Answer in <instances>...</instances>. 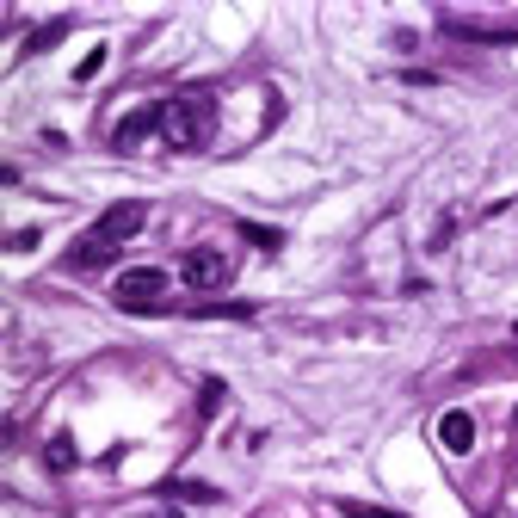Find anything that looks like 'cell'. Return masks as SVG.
<instances>
[{
	"instance_id": "obj_9",
	"label": "cell",
	"mask_w": 518,
	"mask_h": 518,
	"mask_svg": "<svg viewBox=\"0 0 518 518\" xmlns=\"http://www.w3.org/2000/svg\"><path fill=\"white\" fill-rule=\"evenodd\" d=\"M50 469H74V438H68V432L50 438Z\"/></svg>"
},
{
	"instance_id": "obj_11",
	"label": "cell",
	"mask_w": 518,
	"mask_h": 518,
	"mask_svg": "<svg viewBox=\"0 0 518 518\" xmlns=\"http://www.w3.org/2000/svg\"><path fill=\"white\" fill-rule=\"evenodd\" d=\"M173 494H179V500H216L204 481H173Z\"/></svg>"
},
{
	"instance_id": "obj_13",
	"label": "cell",
	"mask_w": 518,
	"mask_h": 518,
	"mask_svg": "<svg viewBox=\"0 0 518 518\" xmlns=\"http://www.w3.org/2000/svg\"><path fill=\"white\" fill-rule=\"evenodd\" d=\"M512 426H518V414H512Z\"/></svg>"
},
{
	"instance_id": "obj_7",
	"label": "cell",
	"mask_w": 518,
	"mask_h": 518,
	"mask_svg": "<svg viewBox=\"0 0 518 518\" xmlns=\"http://www.w3.org/2000/svg\"><path fill=\"white\" fill-rule=\"evenodd\" d=\"M111 259H118V247H111V241H105L99 229H87L81 241H74V253H68V266H81V272H87V266H111Z\"/></svg>"
},
{
	"instance_id": "obj_10",
	"label": "cell",
	"mask_w": 518,
	"mask_h": 518,
	"mask_svg": "<svg viewBox=\"0 0 518 518\" xmlns=\"http://www.w3.org/2000/svg\"><path fill=\"white\" fill-rule=\"evenodd\" d=\"M62 31H68V19H56V25H44V31H31L25 50H50V44H62Z\"/></svg>"
},
{
	"instance_id": "obj_5",
	"label": "cell",
	"mask_w": 518,
	"mask_h": 518,
	"mask_svg": "<svg viewBox=\"0 0 518 518\" xmlns=\"http://www.w3.org/2000/svg\"><path fill=\"white\" fill-rule=\"evenodd\" d=\"M142 222H148V204H136V198H130V204H111V210L99 216V235H105L111 247H124V241L142 229Z\"/></svg>"
},
{
	"instance_id": "obj_12",
	"label": "cell",
	"mask_w": 518,
	"mask_h": 518,
	"mask_svg": "<svg viewBox=\"0 0 518 518\" xmlns=\"http://www.w3.org/2000/svg\"><path fill=\"white\" fill-rule=\"evenodd\" d=\"M99 68H105V50H93V56H87L81 68H74V81H93V74H99Z\"/></svg>"
},
{
	"instance_id": "obj_3",
	"label": "cell",
	"mask_w": 518,
	"mask_h": 518,
	"mask_svg": "<svg viewBox=\"0 0 518 518\" xmlns=\"http://www.w3.org/2000/svg\"><path fill=\"white\" fill-rule=\"evenodd\" d=\"M179 272H185V284H192L198 296H210V290H222V284L235 278V259H229V253H216V247H192Z\"/></svg>"
},
{
	"instance_id": "obj_14",
	"label": "cell",
	"mask_w": 518,
	"mask_h": 518,
	"mask_svg": "<svg viewBox=\"0 0 518 518\" xmlns=\"http://www.w3.org/2000/svg\"><path fill=\"white\" fill-rule=\"evenodd\" d=\"M512 333H518V327H512Z\"/></svg>"
},
{
	"instance_id": "obj_1",
	"label": "cell",
	"mask_w": 518,
	"mask_h": 518,
	"mask_svg": "<svg viewBox=\"0 0 518 518\" xmlns=\"http://www.w3.org/2000/svg\"><path fill=\"white\" fill-rule=\"evenodd\" d=\"M216 130V99L210 93H179L167 99V142L173 148H204Z\"/></svg>"
},
{
	"instance_id": "obj_8",
	"label": "cell",
	"mask_w": 518,
	"mask_h": 518,
	"mask_svg": "<svg viewBox=\"0 0 518 518\" xmlns=\"http://www.w3.org/2000/svg\"><path fill=\"white\" fill-rule=\"evenodd\" d=\"M444 31L475 37V44H512V37H518V25H475V19H444Z\"/></svg>"
},
{
	"instance_id": "obj_4",
	"label": "cell",
	"mask_w": 518,
	"mask_h": 518,
	"mask_svg": "<svg viewBox=\"0 0 518 518\" xmlns=\"http://www.w3.org/2000/svg\"><path fill=\"white\" fill-rule=\"evenodd\" d=\"M155 130H167V105H136L130 118L111 130V148H124V155H130V148H142Z\"/></svg>"
},
{
	"instance_id": "obj_6",
	"label": "cell",
	"mask_w": 518,
	"mask_h": 518,
	"mask_svg": "<svg viewBox=\"0 0 518 518\" xmlns=\"http://www.w3.org/2000/svg\"><path fill=\"white\" fill-rule=\"evenodd\" d=\"M438 444H444V451H451V457H463V451H475V420L463 414V407H451V414H444V420H438Z\"/></svg>"
},
{
	"instance_id": "obj_2",
	"label": "cell",
	"mask_w": 518,
	"mask_h": 518,
	"mask_svg": "<svg viewBox=\"0 0 518 518\" xmlns=\"http://www.w3.org/2000/svg\"><path fill=\"white\" fill-rule=\"evenodd\" d=\"M111 296H118V309H161L167 272H155V266H130L118 284H111Z\"/></svg>"
}]
</instances>
